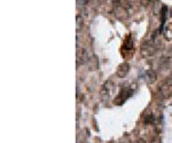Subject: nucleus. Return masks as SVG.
Returning <instances> with one entry per match:
<instances>
[{
  "label": "nucleus",
  "mask_w": 172,
  "mask_h": 143,
  "mask_svg": "<svg viewBox=\"0 0 172 143\" xmlns=\"http://www.w3.org/2000/svg\"><path fill=\"white\" fill-rule=\"evenodd\" d=\"M132 93H133V89H132V88H126V87H125L123 89H121L119 94L115 97L114 103L116 105H122L125 102L126 98H129L130 96L132 95Z\"/></svg>",
  "instance_id": "nucleus-1"
},
{
  "label": "nucleus",
  "mask_w": 172,
  "mask_h": 143,
  "mask_svg": "<svg viewBox=\"0 0 172 143\" xmlns=\"http://www.w3.org/2000/svg\"><path fill=\"white\" fill-rule=\"evenodd\" d=\"M155 52H156V48L154 46L153 41L145 40L143 44L141 45V56L143 57L152 56V55L155 54Z\"/></svg>",
  "instance_id": "nucleus-2"
},
{
  "label": "nucleus",
  "mask_w": 172,
  "mask_h": 143,
  "mask_svg": "<svg viewBox=\"0 0 172 143\" xmlns=\"http://www.w3.org/2000/svg\"><path fill=\"white\" fill-rule=\"evenodd\" d=\"M113 87H114V85H113L110 81H107L106 84L102 85L101 89H100V95H101V98H102V101H103V102L108 101V100L110 98Z\"/></svg>",
  "instance_id": "nucleus-3"
},
{
  "label": "nucleus",
  "mask_w": 172,
  "mask_h": 143,
  "mask_svg": "<svg viewBox=\"0 0 172 143\" xmlns=\"http://www.w3.org/2000/svg\"><path fill=\"white\" fill-rule=\"evenodd\" d=\"M132 53H134V42L131 36H127L123 44V56L126 57V54H130L132 56Z\"/></svg>",
  "instance_id": "nucleus-4"
},
{
  "label": "nucleus",
  "mask_w": 172,
  "mask_h": 143,
  "mask_svg": "<svg viewBox=\"0 0 172 143\" xmlns=\"http://www.w3.org/2000/svg\"><path fill=\"white\" fill-rule=\"evenodd\" d=\"M142 120L146 125H152V124H155V123H156L157 118H156V116H155L154 112L152 111V109H147V110L143 112Z\"/></svg>",
  "instance_id": "nucleus-5"
},
{
  "label": "nucleus",
  "mask_w": 172,
  "mask_h": 143,
  "mask_svg": "<svg viewBox=\"0 0 172 143\" xmlns=\"http://www.w3.org/2000/svg\"><path fill=\"white\" fill-rule=\"evenodd\" d=\"M160 95L162 98H169L172 95V88L166 81L160 85Z\"/></svg>",
  "instance_id": "nucleus-6"
},
{
  "label": "nucleus",
  "mask_w": 172,
  "mask_h": 143,
  "mask_svg": "<svg viewBox=\"0 0 172 143\" xmlns=\"http://www.w3.org/2000/svg\"><path fill=\"white\" fill-rule=\"evenodd\" d=\"M86 61H87L86 49L84 47H78L77 48V67L82 65Z\"/></svg>",
  "instance_id": "nucleus-7"
},
{
  "label": "nucleus",
  "mask_w": 172,
  "mask_h": 143,
  "mask_svg": "<svg viewBox=\"0 0 172 143\" xmlns=\"http://www.w3.org/2000/svg\"><path fill=\"white\" fill-rule=\"evenodd\" d=\"M129 71H130V64L129 63H122L119 67L117 68V71H116V75L118 78H125V77L127 76V73H129Z\"/></svg>",
  "instance_id": "nucleus-8"
},
{
  "label": "nucleus",
  "mask_w": 172,
  "mask_h": 143,
  "mask_svg": "<svg viewBox=\"0 0 172 143\" xmlns=\"http://www.w3.org/2000/svg\"><path fill=\"white\" fill-rule=\"evenodd\" d=\"M114 15H115V17H117V19H126V17L129 16V13H127L126 8L122 7V6H115Z\"/></svg>",
  "instance_id": "nucleus-9"
},
{
  "label": "nucleus",
  "mask_w": 172,
  "mask_h": 143,
  "mask_svg": "<svg viewBox=\"0 0 172 143\" xmlns=\"http://www.w3.org/2000/svg\"><path fill=\"white\" fill-rule=\"evenodd\" d=\"M164 37L166 40H171L172 39V21H169L168 23L164 24Z\"/></svg>",
  "instance_id": "nucleus-10"
},
{
  "label": "nucleus",
  "mask_w": 172,
  "mask_h": 143,
  "mask_svg": "<svg viewBox=\"0 0 172 143\" xmlns=\"http://www.w3.org/2000/svg\"><path fill=\"white\" fill-rule=\"evenodd\" d=\"M98 57L95 55H92V56H90L87 58V67L90 70H96L98 67H99V64H98Z\"/></svg>",
  "instance_id": "nucleus-11"
},
{
  "label": "nucleus",
  "mask_w": 172,
  "mask_h": 143,
  "mask_svg": "<svg viewBox=\"0 0 172 143\" xmlns=\"http://www.w3.org/2000/svg\"><path fill=\"white\" fill-rule=\"evenodd\" d=\"M76 25H77V31H80L83 27H84V17L82 15H77L76 16Z\"/></svg>",
  "instance_id": "nucleus-12"
},
{
  "label": "nucleus",
  "mask_w": 172,
  "mask_h": 143,
  "mask_svg": "<svg viewBox=\"0 0 172 143\" xmlns=\"http://www.w3.org/2000/svg\"><path fill=\"white\" fill-rule=\"evenodd\" d=\"M156 79H157V75H156L155 71H148V72H147V80H148L149 83L156 81Z\"/></svg>",
  "instance_id": "nucleus-13"
},
{
  "label": "nucleus",
  "mask_w": 172,
  "mask_h": 143,
  "mask_svg": "<svg viewBox=\"0 0 172 143\" xmlns=\"http://www.w3.org/2000/svg\"><path fill=\"white\" fill-rule=\"evenodd\" d=\"M87 4H88V0H77V6L79 8H85Z\"/></svg>",
  "instance_id": "nucleus-14"
},
{
  "label": "nucleus",
  "mask_w": 172,
  "mask_h": 143,
  "mask_svg": "<svg viewBox=\"0 0 172 143\" xmlns=\"http://www.w3.org/2000/svg\"><path fill=\"white\" fill-rule=\"evenodd\" d=\"M161 9H162V8H161V6H160V2L156 0L155 4H154V13H155V14H157L158 11L161 13Z\"/></svg>",
  "instance_id": "nucleus-15"
},
{
  "label": "nucleus",
  "mask_w": 172,
  "mask_h": 143,
  "mask_svg": "<svg viewBox=\"0 0 172 143\" xmlns=\"http://www.w3.org/2000/svg\"><path fill=\"white\" fill-rule=\"evenodd\" d=\"M150 143H162V141H161V139H160L158 136H155V137L153 139V141H152Z\"/></svg>",
  "instance_id": "nucleus-16"
},
{
  "label": "nucleus",
  "mask_w": 172,
  "mask_h": 143,
  "mask_svg": "<svg viewBox=\"0 0 172 143\" xmlns=\"http://www.w3.org/2000/svg\"><path fill=\"white\" fill-rule=\"evenodd\" d=\"M166 83L169 84V85L171 86V88H172V73L169 76V78H168V80H166Z\"/></svg>",
  "instance_id": "nucleus-17"
},
{
  "label": "nucleus",
  "mask_w": 172,
  "mask_h": 143,
  "mask_svg": "<svg viewBox=\"0 0 172 143\" xmlns=\"http://www.w3.org/2000/svg\"><path fill=\"white\" fill-rule=\"evenodd\" d=\"M170 15H171V17H172V7H171V10H170Z\"/></svg>",
  "instance_id": "nucleus-18"
}]
</instances>
